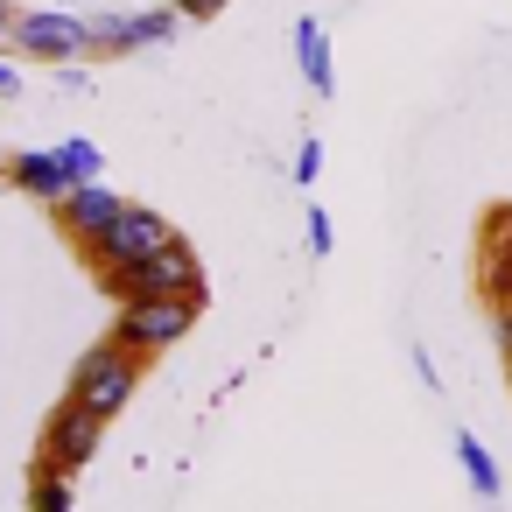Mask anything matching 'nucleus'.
Returning a JSON list of instances; mask_svg holds the SVG:
<instances>
[{
  "label": "nucleus",
  "instance_id": "obj_1",
  "mask_svg": "<svg viewBox=\"0 0 512 512\" xmlns=\"http://www.w3.org/2000/svg\"><path fill=\"white\" fill-rule=\"evenodd\" d=\"M141 365H148L141 351H127V344H113V337H106V344H92V351L78 358L71 400H78V407H92L99 421H113V414L134 400V386H141Z\"/></svg>",
  "mask_w": 512,
  "mask_h": 512
},
{
  "label": "nucleus",
  "instance_id": "obj_2",
  "mask_svg": "<svg viewBox=\"0 0 512 512\" xmlns=\"http://www.w3.org/2000/svg\"><path fill=\"white\" fill-rule=\"evenodd\" d=\"M190 323H197V302H190V295H134V302H120V316H113V344L155 358V351H169L176 337H190Z\"/></svg>",
  "mask_w": 512,
  "mask_h": 512
},
{
  "label": "nucleus",
  "instance_id": "obj_3",
  "mask_svg": "<svg viewBox=\"0 0 512 512\" xmlns=\"http://www.w3.org/2000/svg\"><path fill=\"white\" fill-rule=\"evenodd\" d=\"M106 288H113L120 302H134V295H190V302H204V267H197V253H190L183 239H169V246L148 253L141 267L106 274Z\"/></svg>",
  "mask_w": 512,
  "mask_h": 512
},
{
  "label": "nucleus",
  "instance_id": "obj_4",
  "mask_svg": "<svg viewBox=\"0 0 512 512\" xmlns=\"http://www.w3.org/2000/svg\"><path fill=\"white\" fill-rule=\"evenodd\" d=\"M169 239H176V232H169V218H162L155 204H127V218H120V225H106L85 253H92V267H99V274H120V267H141L148 253H162Z\"/></svg>",
  "mask_w": 512,
  "mask_h": 512
},
{
  "label": "nucleus",
  "instance_id": "obj_5",
  "mask_svg": "<svg viewBox=\"0 0 512 512\" xmlns=\"http://www.w3.org/2000/svg\"><path fill=\"white\" fill-rule=\"evenodd\" d=\"M15 50L36 64H78L92 50V22L64 15V8H29V15H15Z\"/></svg>",
  "mask_w": 512,
  "mask_h": 512
},
{
  "label": "nucleus",
  "instance_id": "obj_6",
  "mask_svg": "<svg viewBox=\"0 0 512 512\" xmlns=\"http://www.w3.org/2000/svg\"><path fill=\"white\" fill-rule=\"evenodd\" d=\"M99 428H106V421H99L92 407L64 400V407H57V421L43 428V449H50V463H57V470H85V463L99 456Z\"/></svg>",
  "mask_w": 512,
  "mask_h": 512
},
{
  "label": "nucleus",
  "instance_id": "obj_7",
  "mask_svg": "<svg viewBox=\"0 0 512 512\" xmlns=\"http://www.w3.org/2000/svg\"><path fill=\"white\" fill-rule=\"evenodd\" d=\"M57 218H64V232H71L78 246H92L106 225H120V218H127V197H120V190H106V183H78V190L57 204Z\"/></svg>",
  "mask_w": 512,
  "mask_h": 512
},
{
  "label": "nucleus",
  "instance_id": "obj_8",
  "mask_svg": "<svg viewBox=\"0 0 512 512\" xmlns=\"http://www.w3.org/2000/svg\"><path fill=\"white\" fill-rule=\"evenodd\" d=\"M8 176H15V190H29V197H43V204H64V197L78 190L57 148H29V155H15Z\"/></svg>",
  "mask_w": 512,
  "mask_h": 512
},
{
  "label": "nucleus",
  "instance_id": "obj_9",
  "mask_svg": "<svg viewBox=\"0 0 512 512\" xmlns=\"http://www.w3.org/2000/svg\"><path fill=\"white\" fill-rule=\"evenodd\" d=\"M295 64H302V85L309 92H337V64H330V36H323V22L316 15H302L295 22Z\"/></svg>",
  "mask_w": 512,
  "mask_h": 512
},
{
  "label": "nucleus",
  "instance_id": "obj_10",
  "mask_svg": "<svg viewBox=\"0 0 512 512\" xmlns=\"http://www.w3.org/2000/svg\"><path fill=\"white\" fill-rule=\"evenodd\" d=\"M456 463H463V477H470L477 498H498V463H491V449L477 435H456Z\"/></svg>",
  "mask_w": 512,
  "mask_h": 512
},
{
  "label": "nucleus",
  "instance_id": "obj_11",
  "mask_svg": "<svg viewBox=\"0 0 512 512\" xmlns=\"http://www.w3.org/2000/svg\"><path fill=\"white\" fill-rule=\"evenodd\" d=\"M183 22V8H155V15H127V50H148V43H169Z\"/></svg>",
  "mask_w": 512,
  "mask_h": 512
},
{
  "label": "nucleus",
  "instance_id": "obj_12",
  "mask_svg": "<svg viewBox=\"0 0 512 512\" xmlns=\"http://www.w3.org/2000/svg\"><path fill=\"white\" fill-rule=\"evenodd\" d=\"M57 155H64L71 183H99V162H106V155H99V141H85V134H78V141H64Z\"/></svg>",
  "mask_w": 512,
  "mask_h": 512
},
{
  "label": "nucleus",
  "instance_id": "obj_13",
  "mask_svg": "<svg viewBox=\"0 0 512 512\" xmlns=\"http://www.w3.org/2000/svg\"><path fill=\"white\" fill-rule=\"evenodd\" d=\"M92 50L99 57H127V15H92Z\"/></svg>",
  "mask_w": 512,
  "mask_h": 512
},
{
  "label": "nucleus",
  "instance_id": "obj_14",
  "mask_svg": "<svg viewBox=\"0 0 512 512\" xmlns=\"http://www.w3.org/2000/svg\"><path fill=\"white\" fill-rule=\"evenodd\" d=\"M316 169H323V141H302L295 148V183H316Z\"/></svg>",
  "mask_w": 512,
  "mask_h": 512
},
{
  "label": "nucleus",
  "instance_id": "obj_15",
  "mask_svg": "<svg viewBox=\"0 0 512 512\" xmlns=\"http://www.w3.org/2000/svg\"><path fill=\"white\" fill-rule=\"evenodd\" d=\"M309 246H316V253H330V246H337V232H330V218H323V204L309 211Z\"/></svg>",
  "mask_w": 512,
  "mask_h": 512
},
{
  "label": "nucleus",
  "instance_id": "obj_16",
  "mask_svg": "<svg viewBox=\"0 0 512 512\" xmlns=\"http://www.w3.org/2000/svg\"><path fill=\"white\" fill-rule=\"evenodd\" d=\"M176 8H183V22H211V15L225 8V0H176Z\"/></svg>",
  "mask_w": 512,
  "mask_h": 512
},
{
  "label": "nucleus",
  "instance_id": "obj_17",
  "mask_svg": "<svg viewBox=\"0 0 512 512\" xmlns=\"http://www.w3.org/2000/svg\"><path fill=\"white\" fill-rule=\"evenodd\" d=\"M0 92H22V71H15L8 57H0Z\"/></svg>",
  "mask_w": 512,
  "mask_h": 512
},
{
  "label": "nucleus",
  "instance_id": "obj_18",
  "mask_svg": "<svg viewBox=\"0 0 512 512\" xmlns=\"http://www.w3.org/2000/svg\"><path fill=\"white\" fill-rule=\"evenodd\" d=\"M0 43H15V8L0 0Z\"/></svg>",
  "mask_w": 512,
  "mask_h": 512
},
{
  "label": "nucleus",
  "instance_id": "obj_19",
  "mask_svg": "<svg viewBox=\"0 0 512 512\" xmlns=\"http://www.w3.org/2000/svg\"><path fill=\"white\" fill-rule=\"evenodd\" d=\"M498 337H505V344H512V302H505V316H498Z\"/></svg>",
  "mask_w": 512,
  "mask_h": 512
}]
</instances>
